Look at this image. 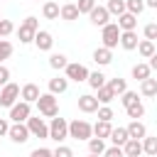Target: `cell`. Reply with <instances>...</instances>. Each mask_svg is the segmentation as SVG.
<instances>
[{
    "instance_id": "b9f144b4",
    "label": "cell",
    "mask_w": 157,
    "mask_h": 157,
    "mask_svg": "<svg viewBox=\"0 0 157 157\" xmlns=\"http://www.w3.org/2000/svg\"><path fill=\"white\" fill-rule=\"evenodd\" d=\"M98 120L110 123V120H113V108H110V105H101V108H98Z\"/></svg>"
},
{
    "instance_id": "603a6c76",
    "label": "cell",
    "mask_w": 157,
    "mask_h": 157,
    "mask_svg": "<svg viewBox=\"0 0 157 157\" xmlns=\"http://www.w3.org/2000/svg\"><path fill=\"white\" fill-rule=\"evenodd\" d=\"M123 152H125V157H140L142 155V140H128L125 145H123Z\"/></svg>"
},
{
    "instance_id": "ee69618b",
    "label": "cell",
    "mask_w": 157,
    "mask_h": 157,
    "mask_svg": "<svg viewBox=\"0 0 157 157\" xmlns=\"http://www.w3.org/2000/svg\"><path fill=\"white\" fill-rule=\"evenodd\" d=\"M103 157H125V152H123V147H115V145H110V147H105Z\"/></svg>"
},
{
    "instance_id": "e0dca14e",
    "label": "cell",
    "mask_w": 157,
    "mask_h": 157,
    "mask_svg": "<svg viewBox=\"0 0 157 157\" xmlns=\"http://www.w3.org/2000/svg\"><path fill=\"white\" fill-rule=\"evenodd\" d=\"M130 74H132V78H137V81L142 83L145 78H150V76H152V69H150V64H147V61H140V64H135V66H132V71H130Z\"/></svg>"
},
{
    "instance_id": "5b68a950",
    "label": "cell",
    "mask_w": 157,
    "mask_h": 157,
    "mask_svg": "<svg viewBox=\"0 0 157 157\" xmlns=\"http://www.w3.org/2000/svg\"><path fill=\"white\" fill-rule=\"evenodd\" d=\"M69 137V123H66V118H52V123H49V140H54V142H64Z\"/></svg>"
},
{
    "instance_id": "8d00e7d4",
    "label": "cell",
    "mask_w": 157,
    "mask_h": 157,
    "mask_svg": "<svg viewBox=\"0 0 157 157\" xmlns=\"http://www.w3.org/2000/svg\"><path fill=\"white\" fill-rule=\"evenodd\" d=\"M10 56H12V42L0 39V64H2L5 59H10Z\"/></svg>"
},
{
    "instance_id": "8fae6325",
    "label": "cell",
    "mask_w": 157,
    "mask_h": 157,
    "mask_svg": "<svg viewBox=\"0 0 157 157\" xmlns=\"http://www.w3.org/2000/svg\"><path fill=\"white\" fill-rule=\"evenodd\" d=\"M88 17H91V25H96V27H101V29L110 22V12H108V7H105V5H96V7L91 10V15H88Z\"/></svg>"
},
{
    "instance_id": "4dcf8cb0",
    "label": "cell",
    "mask_w": 157,
    "mask_h": 157,
    "mask_svg": "<svg viewBox=\"0 0 157 157\" xmlns=\"http://www.w3.org/2000/svg\"><path fill=\"white\" fill-rule=\"evenodd\" d=\"M108 12L110 15H115V17H120V15H125L128 12V5H125V0H108Z\"/></svg>"
},
{
    "instance_id": "3957f363",
    "label": "cell",
    "mask_w": 157,
    "mask_h": 157,
    "mask_svg": "<svg viewBox=\"0 0 157 157\" xmlns=\"http://www.w3.org/2000/svg\"><path fill=\"white\" fill-rule=\"evenodd\" d=\"M37 32H39V20H37L34 15H29V17L22 20V25H20V29H17V37H20L22 44H29V42H34V34H37Z\"/></svg>"
},
{
    "instance_id": "1f68e13d",
    "label": "cell",
    "mask_w": 157,
    "mask_h": 157,
    "mask_svg": "<svg viewBox=\"0 0 157 157\" xmlns=\"http://www.w3.org/2000/svg\"><path fill=\"white\" fill-rule=\"evenodd\" d=\"M108 86L113 88V93H115L118 98H120V96H123V93L128 91V81H125V78H120V76H115V78H110V81H108Z\"/></svg>"
},
{
    "instance_id": "d4e9b609",
    "label": "cell",
    "mask_w": 157,
    "mask_h": 157,
    "mask_svg": "<svg viewBox=\"0 0 157 157\" xmlns=\"http://www.w3.org/2000/svg\"><path fill=\"white\" fill-rule=\"evenodd\" d=\"M140 96H145V98H152V96H157V78H145L142 83H140Z\"/></svg>"
},
{
    "instance_id": "30bf717a",
    "label": "cell",
    "mask_w": 157,
    "mask_h": 157,
    "mask_svg": "<svg viewBox=\"0 0 157 157\" xmlns=\"http://www.w3.org/2000/svg\"><path fill=\"white\" fill-rule=\"evenodd\" d=\"M7 137H10L12 142H17V145L27 142V140H29V128H27V123H12Z\"/></svg>"
},
{
    "instance_id": "681fc988",
    "label": "cell",
    "mask_w": 157,
    "mask_h": 157,
    "mask_svg": "<svg viewBox=\"0 0 157 157\" xmlns=\"http://www.w3.org/2000/svg\"><path fill=\"white\" fill-rule=\"evenodd\" d=\"M145 5H147V7H152V10H157V0H145Z\"/></svg>"
},
{
    "instance_id": "f35d334b",
    "label": "cell",
    "mask_w": 157,
    "mask_h": 157,
    "mask_svg": "<svg viewBox=\"0 0 157 157\" xmlns=\"http://www.w3.org/2000/svg\"><path fill=\"white\" fill-rule=\"evenodd\" d=\"M15 32V25L10 22V20H0V39H5V37H10Z\"/></svg>"
},
{
    "instance_id": "f546056e",
    "label": "cell",
    "mask_w": 157,
    "mask_h": 157,
    "mask_svg": "<svg viewBox=\"0 0 157 157\" xmlns=\"http://www.w3.org/2000/svg\"><path fill=\"white\" fill-rule=\"evenodd\" d=\"M93 91H98V88H103L105 83H108V78H105V74H101V71H93L91 76H88V81H86Z\"/></svg>"
},
{
    "instance_id": "c3c4849f",
    "label": "cell",
    "mask_w": 157,
    "mask_h": 157,
    "mask_svg": "<svg viewBox=\"0 0 157 157\" xmlns=\"http://www.w3.org/2000/svg\"><path fill=\"white\" fill-rule=\"evenodd\" d=\"M147 64H150V69H152V71H157V52H155V56H152Z\"/></svg>"
},
{
    "instance_id": "f1b7e54d",
    "label": "cell",
    "mask_w": 157,
    "mask_h": 157,
    "mask_svg": "<svg viewBox=\"0 0 157 157\" xmlns=\"http://www.w3.org/2000/svg\"><path fill=\"white\" fill-rule=\"evenodd\" d=\"M137 54H140L142 59H152V56H155V42H150V39H140V44H137Z\"/></svg>"
},
{
    "instance_id": "9a60e30c",
    "label": "cell",
    "mask_w": 157,
    "mask_h": 157,
    "mask_svg": "<svg viewBox=\"0 0 157 157\" xmlns=\"http://www.w3.org/2000/svg\"><path fill=\"white\" fill-rule=\"evenodd\" d=\"M118 27H120V32H135V27H137V15H132V12L120 15V17H118Z\"/></svg>"
},
{
    "instance_id": "ab89813d",
    "label": "cell",
    "mask_w": 157,
    "mask_h": 157,
    "mask_svg": "<svg viewBox=\"0 0 157 157\" xmlns=\"http://www.w3.org/2000/svg\"><path fill=\"white\" fill-rule=\"evenodd\" d=\"M142 34H145V39L155 42V39H157V22H147L145 29H142Z\"/></svg>"
},
{
    "instance_id": "7c38bea8",
    "label": "cell",
    "mask_w": 157,
    "mask_h": 157,
    "mask_svg": "<svg viewBox=\"0 0 157 157\" xmlns=\"http://www.w3.org/2000/svg\"><path fill=\"white\" fill-rule=\"evenodd\" d=\"M98 108H101V103L96 96H91V93L78 96V110L81 113H98Z\"/></svg>"
},
{
    "instance_id": "2e32d148",
    "label": "cell",
    "mask_w": 157,
    "mask_h": 157,
    "mask_svg": "<svg viewBox=\"0 0 157 157\" xmlns=\"http://www.w3.org/2000/svg\"><path fill=\"white\" fill-rule=\"evenodd\" d=\"M42 15H44V20H59V17H61V7H59V2L47 0V2L42 5Z\"/></svg>"
},
{
    "instance_id": "7bdbcfd3",
    "label": "cell",
    "mask_w": 157,
    "mask_h": 157,
    "mask_svg": "<svg viewBox=\"0 0 157 157\" xmlns=\"http://www.w3.org/2000/svg\"><path fill=\"white\" fill-rule=\"evenodd\" d=\"M54 157H74V150H71V147H66V145H56Z\"/></svg>"
},
{
    "instance_id": "cb8c5ba5",
    "label": "cell",
    "mask_w": 157,
    "mask_h": 157,
    "mask_svg": "<svg viewBox=\"0 0 157 157\" xmlns=\"http://www.w3.org/2000/svg\"><path fill=\"white\" fill-rule=\"evenodd\" d=\"M78 7H76V2H66V5H61V20L64 22H74V20H78Z\"/></svg>"
},
{
    "instance_id": "60d3db41",
    "label": "cell",
    "mask_w": 157,
    "mask_h": 157,
    "mask_svg": "<svg viewBox=\"0 0 157 157\" xmlns=\"http://www.w3.org/2000/svg\"><path fill=\"white\" fill-rule=\"evenodd\" d=\"M76 7H78V12H81V15H91V10L96 7V0H78V2H76Z\"/></svg>"
},
{
    "instance_id": "44dd1931",
    "label": "cell",
    "mask_w": 157,
    "mask_h": 157,
    "mask_svg": "<svg viewBox=\"0 0 157 157\" xmlns=\"http://www.w3.org/2000/svg\"><path fill=\"white\" fill-rule=\"evenodd\" d=\"M93 61H96L98 66H108V64L113 61V52L105 49V47H98V49L93 52Z\"/></svg>"
},
{
    "instance_id": "52a82bcc",
    "label": "cell",
    "mask_w": 157,
    "mask_h": 157,
    "mask_svg": "<svg viewBox=\"0 0 157 157\" xmlns=\"http://www.w3.org/2000/svg\"><path fill=\"white\" fill-rule=\"evenodd\" d=\"M20 91H22V88H20L17 83H12V81L5 83L2 91H0V105H2V108H12V105L17 103V98H20Z\"/></svg>"
},
{
    "instance_id": "5bb4252c",
    "label": "cell",
    "mask_w": 157,
    "mask_h": 157,
    "mask_svg": "<svg viewBox=\"0 0 157 157\" xmlns=\"http://www.w3.org/2000/svg\"><path fill=\"white\" fill-rule=\"evenodd\" d=\"M39 96H42V93H39V86H37V83H25L22 91H20V98H22L25 103H37Z\"/></svg>"
},
{
    "instance_id": "8992f818",
    "label": "cell",
    "mask_w": 157,
    "mask_h": 157,
    "mask_svg": "<svg viewBox=\"0 0 157 157\" xmlns=\"http://www.w3.org/2000/svg\"><path fill=\"white\" fill-rule=\"evenodd\" d=\"M12 123H27L32 118V103H25V101H17L12 108H10V115H7Z\"/></svg>"
},
{
    "instance_id": "7dc6e473",
    "label": "cell",
    "mask_w": 157,
    "mask_h": 157,
    "mask_svg": "<svg viewBox=\"0 0 157 157\" xmlns=\"http://www.w3.org/2000/svg\"><path fill=\"white\" fill-rule=\"evenodd\" d=\"M7 132H10V123H7V118H0V137Z\"/></svg>"
},
{
    "instance_id": "277c9868",
    "label": "cell",
    "mask_w": 157,
    "mask_h": 157,
    "mask_svg": "<svg viewBox=\"0 0 157 157\" xmlns=\"http://www.w3.org/2000/svg\"><path fill=\"white\" fill-rule=\"evenodd\" d=\"M120 34H123V32H120L118 22H108V25L101 29V39H103V47L113 52V49L120 44Z\"/></svg>"
},
{
    "instance_id": "836d02e7",
    "label": "cell",
    "mask_w": 157,
    "mask_h": 157,
    "mask_svg": "<svg viewBox=\"0 0 157 157\" xmlns=\"http://www.w3.org/2000/svg\"><path fill=\"white\" fill-rule=\"evenodd\" d=\"M125 113H128V118H132V120H140V118L145 115V105L137 101V103H132L130 108H125Z\"/></svg>"
},
{
    "instance_id": "f5cc1de1",
    "label": "cell",
    "mask_w": 157,
    "mask_h": 157,
    "mask_svg": "<svg viewBox=\"0 0 157 157\" xmlns=\"http://www.w3.org/2000/svg\"><path fill=\"white\" fill-rule=\"evenodd\" d=\"M0 20H2V17H0Z\"/></svg>"
},
{
    "instance_id": "bcb514c9",
    "label": "cell",
    "mask_w": 157,
    "mask_h": 157,
    "mask_svg": "<svg viewBox=\"0 0 157 157\" xmlns=\"http://www.w3.org/2000/svg\"><path fill=\"white\" fill-rule=\"evenodd\" d=\"M5 83H10V69L5 64H0V86H5Z\"/></svg>"
},
{
    "instance_id": "83f0119b",
    "label": "cell",
    "mask_w": 157,
    "mask_h": 157,
    "mask_svg": "<svg viewBox=\"0 0 157 157\" xmlns=\"http://www.w3.org/2000/svg\"><path fill=\"white\" fill-rule=\"evenodd\" d=\"M110 132H113V125H110V123H105V120H98V123L93 125V137L105 140V137H110Z\"/></svg>"
},
{
    "instance_id": "74e56055",
    "label": "cell",
    "mask_w": 157,
    "mask_h": 157,
    "mask_svg": "<svg viewBox=\"0 0 157 157\" xmlns=\"http://www.w3.org/2000/svg\"><path fill=\"white\" fill-rule=\"evenodd\" d=\"M140 98H137V91H125L123 96H120V103L125 105V108H130L132 103H137Z\"/></svg>"
},
{
    "instance_id": "d6a6232c",
    "label": "cell",
    "mask_w": 157,
    "mask_h": 157,
    "mask_svg": "<svg viewBox=\"0 0 157 157\" xmlns=\"http://www.w3.org/2000/svg\"><path fill=\"white\" fill-rule=\"evenodd\" d=\"M142 152L145 155H150V157H157V135H147L145 140H142Z\"/></svg>"
},
{
    "instance_id": "ac0fdd59",
    "label": "cell",
    "mask_w": 157,
    "mask_h": 157,
    "mask_svg": "<svg viewBox=\"0 0 157 157\" xmlns=\"http://www.w3.org/2000/svg\"><path fill=\"white\" fill-rule=\"evenodd\" d=\"M66 88H69V78H66V76H54V78H49V93L59 96V93H64Z\"/></svg>"
},
{
    "instance_id": "6da1fadb",
    "label": "cell",
    "mask_w": 157,
    "mask_h": 157,
    "mask_svg": "<svg viewBox=\"0 0 157 157\" xmlns=\"http://www.w3.org/2000/svg\"><path fill=\"white\" fill-rule=\"evenodd\" d=\"M37 108H39V115L42 118H56L59 115V98L54 93H42L39 101H37Z\"/></svg>"
},
{
    "instance_id": "7402d4cb",
    "label": "cell",
    "mask_w": 157,
    "mask_h": 157,
    "mask_svg": "<svg viewBox=\"0 0 157 157\" xmlns=\"http://www.w3.org/2000/svg\"><path fill=\"white\" fill-rule=\"evenodd\" d=\"M128 140H130V132H128V128H113V132H110V142H113L115 147H123Z\"/></svg>"
},
{
    "instance_id": "db71d44e",
    "label": "cell",
    "mask_w": 157,
    "mask_h": 157,
    "mask_svg": "<svg viewBox=\"0 0 157 157\" xmlns=\"http://www.w3.org/2000/svg\"><path fill=\"white\" fill-rule=\"evenodd\" d=\"M37 2H39V0H37Z\"/></svg>"
},
{
    "instance_id": "7a4b0ae2",
    "label": "cell",
    "mask_w": 157,
    "mask_h": 157,
    "mask_svg": "<svg viewBox=\"0 0 157 157\" xmlns=\"http://www.w3.org/2000/svg\"><path fill=\"white\" fill-rule=\"evenodd\" d=\"M69 137H74V140H91L93 137V125L88 123V120H83V118H76V120H71L69 123Z\"/></svg>"
},
{
    "instance_id": "e575fe53",
    "label": "cell",
    "mask_w": 157,
    "mask_h": 157,
    "mask_svg": "<svg viewBox=\"0 0 157 157\" xmlns=\"http://www.w3.org/2000/svg\"><path fill=\"white\" fill-rule=\"evenodd\" d=\"M88 152H91V155H103V152H105V142H103L101 137H91V140H88Z\"/></svg>"
},
{
    "instance_id": "9c48e42d",
    "label": "cell",
    "mask_w": 157,
    "mask_h": 157,
    "mask_svg": "<svg viewBox=\"0 0 157 157\" xmlns=\"http://www.w3.org/2000/svg\"><path fill=\"white\" fill-rule=\"evenodd\" d=\"M27 128H29V135H34V137H42V140H47L49 137V125L44 123V118H29L27 120Z\"/></svg>"
},
{
    "instance_id": "4fadbf2b",
    "label": "cell",
    "mask_w": 157,
    "mask_h": 157,
    "mask_svg": "<svg viewBox=\"0 0 157 157\" xmlns=\"http://www.w3.org/2000/svg\"><path fill=\"white\" fill-rule=\"evenodd\" d=\"M34 44H37L39 52H52V47H54V37H52V32L39 29V32L34 34Z\"/></svg>"
},
{
    "instance_id": "ffe728a7",
    "label": "cell",
    "mask_w": 157,
    "mask_h": 157,
    "mask_svg": "<svg viewBox=\"0 0 157 157\" xmlns=\"http://www.w3.org/2000/svg\"><path fill=\"white\" fill-rule=\"evenodd\" d=\"M137 44H140V39H137V34H135V32H123V34H120V47H123L125 52L137 49Z\"/></svg>"
},
{
    "instance_id": "816d5d0a",
    "label": "cell",
    "mask_w": 157,
    "mask_h": 157,
    "mask_svg": "<svg viewBox=\"0 0 157 157\" xmlns=\"http://www.w3.org/2000/svg\"><path fill=\"white\" fill-rule=\"evenodd\" d=\"M0 91H2V86H0Z\"/></svg>"
},
{
    "instance_id": "d6986e66",
    "label": "cell",
    "mask_w": 157,
    "mask_h": 157,
    "mask_svg": "<svg viewBox=\"0 0 157 157\" xmlns=\"http://www.w3.org/2000/svg\"><path fill=\"white\" fill-rule=\"evenodd\" d=\"M128 132H130L132 140H145V137H147V128H145V123H140V120H130Z\"/></svg>"
},
{
    "instance_id": "484cf974",
    "label": "cell",
    "mask_w": 157,
    "mask_h": 157,
    "mask_svg": "<svg viewBox=\"0 0 157 157\" xmlns=\"http://www.w3.org/2000/svg\"><path fill=\"white\" fill-rule=\"evenodd\" d=\"M49 66H52V69H56V71L66 69V66H69V59H66V54H61V52H54V54H49Z\"/></svg>"
},
{
    "instance_id": "4316f807",
    "label": "cell",
    "mask_w": 157,
    "mask_h": 157,
    "mask_svg": "<svg viewBox=\"0 0 157 157\" xmlns=\"http://www.w3.org/2000/svg\"><path fill=\"white\" fill-rule=\"evenodd\" d=\"M96 98H98V103H101V105H108V103H113V98H118V96H115V93H113V88L105 83L103 88H98V91H96Z\"/></svg>"
},
{
    "instance_id": "d590c367",
    "label": "cell",
    "mask_w": 157,
    "mask_h": 157,
    "mask_svg": "<svg viewBox=\"0 0 157 157\" xmlns=\"http://www.w3.org/2000/svg\"><path fill=\"white\" fill-rule=\"evenodd\" d=\"M125 5H128V12H132V15H140L147 5H145V0H125Z\"/></svg>"
},
{
    "instance_id": "f907efd6",
    "label": "cell",
    "mask_w": 157,
    "mask_h": 157,
    "mask_svg": "<svg viewBox=\"0 0 157 157\" xmlns=\"http://www.w3.org/2000/svg\"><path fill=\"white\" fill-rule=\"evenodd\" d=\"M88 157H103V155H91V152H88Z\"/></svg>"
},
{
    "instance_id": "f6af8a7d",
    "label": "cell",
    "mask_w": 157,
    "mask_h": 157,
    "mask_svg": "<svg viewBox=\"0 0 157 157\" xmlns=\"http://www.w3.org/2000/svg\"><path fill=\"white\" fill-rule=\"evenodd\" d=\"M29 157H54V150H49V147H37V150L29 152Z\"/></svg>"
},
{
    "instance_id": "ba28073f",
    "label": "cell",
    "mask_w": 157,
    "mask_h": 157,
    "mask_svg": "<svg viewBox=\"0 0 157 157\" xmlns=\"http://www.w3.org/2000/svg\"><path fill=\"white\" fill-rule=\"evenodd\" d=\"M64 76L69 78V81H76V83H81V81H88V76H91V71L83 66V64H76V61H69V66L64 69Z\"/></svg>"
}]
</instances>
